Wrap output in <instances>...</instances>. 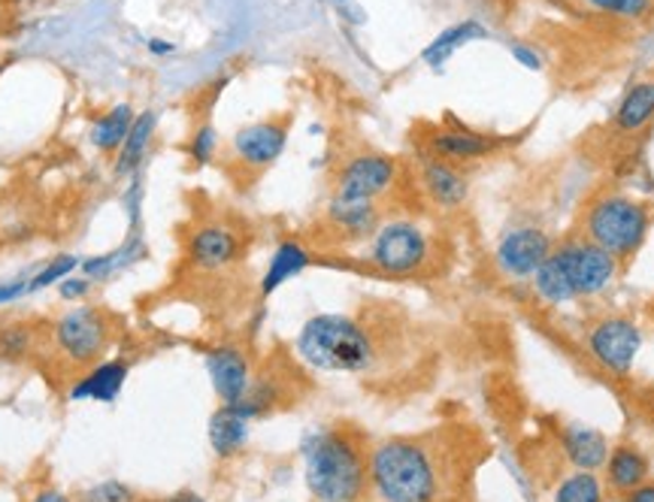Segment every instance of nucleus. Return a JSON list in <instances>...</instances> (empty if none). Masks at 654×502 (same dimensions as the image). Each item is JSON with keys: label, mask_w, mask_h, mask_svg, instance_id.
Masks as SVG:
<instances>
[{"label": "nucleus", "mask_w": 654, "mask_h": 502, "mask_svg": "<svg viewBox=\"0 0 654 502\" xmlns=\"http://www.w3.org/2000/svg\"><path fill=\"white\" fill-rule=\"evenodd\" d=\"M303 481L315 502H361L370 490L367 452L349 430L313 427L301 440Z\"/></svg>", "instance_id": "f257e3e1"}, {"label": "nucleus", "mask_w": 654, "mask_h": 502, "mask_svg": "<svg viewBox=\"0 0 654 502\" xmlns=\"http://www.w3.org/2000/svg\"><path fill=\"white\" fill-rule=\"evenodd\" d=\"M370 493L379 502H440L442 469L428 442L394 436L367 454Z\"/></svg>", "instance_id": "f03ea898"}, {"label": "nucleus", "mask_w": 654, "mask_h": 502, "mask_svg": "<svg viewBox=\"0 0 654 502\" xmlns=\"http://www.w3.org/2000/svg\"><path fill=\"white\" fill-rule=\"evenodd\" d=\"M376 340L358 318L342 312H318L306 318L294 340V354L315 373L358 376L376 364Z\"/></svg>", "instance_id": "7ed1b4c3"}, {"label": "nucleus", "mask_w": 654, "mask_h": 502, "mask_svg": "<svg viewBox=\"0 0 654 502\" xmlns=\"http://www.w3.org/2000/svg\"><path fill=\"white\" fill-rule=\"evenodd\" d=\"M654 213L652 206L624 191H604L582 209L576 233L609 251L621 264L633 261L649 242Z\"/></svg>", "instance_id": "20e7f679"}, {"label": "nucleus", "mask_w": 654, "mask_h": 502, "mask_svg": "<svg viewBox=\"0 0 654 502\" xmlns=\"http://www.w3.org/2000/svg\"><path fill=\"white\" fill-rule=\"evenodd\" d=\"M433 258H437L433 233L413 215H385L361 249V261L373 273L388 278L421 276L430 270Z\"/></svg>", "instance_id": "39448f33"}, {"label": "nucleus", "mask_w": 654, "mask_h": 502, "mask_svg": "<svg viewBox=\"0 0 654 502\" xmlns=\"http://www.w3.org/2000/svg\"><path fill=\"white\" fill-rule=\"evenodd\" d=\"M552 261L561 266V273L566 276L579 303L604 297L606 290L616 285L618 276H621V266H624L618 258H612L600 246H594L591 239H585L576 230L554 242Z\"/></svg>", "instance_id": "423d86ee"}, {"label": "nucleus", "mask_w": 654, "mask_h": 502, "mask_svg": "<svg viewBox=\"0 0 654 502\" xmlns=\"http://www.w3.org/2000/svg\"><path fill=\"white\" fill-rule=\"evenodd\" d=\"M554 242L557 239L542 225L521 221V225L506 227L497 237L494 249H490V264L504 282L528 285L530 278L537 276V270L549 261Z\"/></svg>", "instance_id": "0eeeda50"}, {"label": "nucleus", "mask_w": 654, "mask_h": 502, "mask_svg": "<svg viewBox=\"0 0 654 502\" xmlns=\"http://www.w3.org/2000/svg\"><path fill=\"white\" fill-rule=\"evenodd\" d=\"M585 345L597 366H604L609 376L628 378L640 361L645 333L630 315H604L591 324Z\"/></svg>", "instance_id": "6e6552de"}, {"label": "nucleus", "mask_w": 654, "mask_h": 502, "mask_svg": "<svg viewBox=\"0 0 654 502\" xmlns=\"http://www.w3.org/2000/svg\"><path fill=\"white\" fill-rule=\"evenodd\" d=\"M55 336V349L70 361V364L89 366L101 361V354L110 345L113 336V324L103 309L98 306H74L55 321L52 327Z\"/></svg>", "instance_id": "1a4fd4ad"}, {"label": "nucleus", "mask_w": 654, "mask_h": 502, "mask_svg": "<svg viewBox=\"0 0 654 502\" xmlns=\"http://www.w3.org/2000/svg\"><path fill=\"white\" fill-rule=\"evenodd\" d=\"M401 182V163L382 151H358L346 158L334 176V194L358 201H382Z\"/></svg>", "instance_id": "9d476101"}, {"label": "nucleus", "mask_w": 654, "mask_h": 502, "mask_svg": "<svg viewBox=\"0 0 654 502\" xmlns=\"http://www.w3.org/2000/svg\"><path fill=\"white\" fill-rule=\"evenodd\" d=\"M285 146H289V118H264L239 127L230 139V158L249 173H264L267 167H273L282 158Z\"/></svg>", "instance_id": "9b49d317"}, {"label": "nucleus", "mask_w": 654, "mask_h": 502, "mask_svg": "<svg viewBox=\"0 0 654 502\" xmlns=\"http://www.w3.org/2000/svg\"><path fill=\"white\" fill-rule=\"evenodd\" d=\"M418 189L440 213H458L470 201V176L464 167L440 161L425 149L418 151Z\"/></svg>", "instance_id": "f8f14e48"}, {"label": "nucleus", "mask_w": 654, "mask_h": 502, "mask_svg": "<svg viewBox=\"0 0 654 502\" xmlns=\"http://www.w3.org/2000/svg\"><path fill=\"white\" fill-rule=\"evenodd\" d=\"M500 149V139L473 130L466 125H440L430 127L428 137H425V151L440 158V161L458 163V167H470L497 155Z\"/></svg>", "instance_id": "ddd939ff"}, {"label": "nucleus", "mask_w": 654, "mask_h": 502, "mask_svg": "<svg viewBox=\"0 0 654 502\" xmlns=\"http://www.w3.org/2000/svg\"><path fill=\"white\" fill-rule=\"evenodd\" d=\"M206 373H210L215 397H218L222 406H230V402L243 400L255 378L252 361H249L246 349L237 345V342L213 345V349L206 352Z\"/></svg>", "instance_id": "4468645a"}, {"label": "nucleus", "mask_w": 654, "mask_h": 502, "mask_svg": "<svg viewBox=\"0 0 654 502\" xmlns=\"http://www.w3.org/2000/svg\"><path fill=\"white\" fill-rule=\"evenodd\" d=\"M243 254V239L234 227L227 225H201L191 230L189 242H185V258L194 270L201 273H218L237 264Z\"/></svg>", "instance_id": "2eb2a0df"}, {"label": "nucleus", "mask_w": 654, "mask_h": 502, "mask_svg": "<svg viewBox=\"0 0 654 502\" xmlns=\"http://www.w3.org/2000/svg\"><path fill=\"white\" fill-rule=\"evenodd\" d=\"M382 218L385 215H382V206L376 201L330 194L325 203V225L340 242H367Z\"/></svg>", "instance_id": "dca6fc26"}, {"label": "nucleus", "mask_w": 654, "mask_h": 502, "mask_svg": "<svg viewBox=\"0 0 654 502\" xmlns=\"http://www.w3.org/2000/svg\"><path fill=\"white\" fill-rule=\"evenodd\" d=\"M313 264H315V254L303 239L297 237L279 239L277 246H273V251H270V261H267L264 273H261V285H258L261 300H270L279 288H285L289 282L301 278Z\"/></svg>", "instance_id": "f3484780"}, {"label": "nucleus", "mask_w": 654, "mask_h": 502, "mask_svg": "<svg viewBox=\"0 0 654 502\" xmlns=\"http://www.w3.org/2000/svg\"><path fill=\"white\" fill-rule=\"evenodd\" d=\"M557 445L564 452L566 464L582 472H600L606 466V457L612 452L606 433L588 427V424H576V421L557 430Z\"/></svg>", "instance_id": "a211bd4d"}, {"label": "nucleus", "mask_w": 654, "mask_h": 502, "mask_svg": "<svg viewBox=\"0 0 654 502\" xmlns=\"http://www.w3.org/2000/svg\"><path fill=\"white\" fill-rule=\"evenodd\" d=\"M131 376V364L115 357V361H101V364H91V369L86 376H79L74 381V388L67 393L70 402H115L122 397V390L127 385Z\"/></svg>", "instance_id": "6ab92c4d"}, {"label": "nucleus", "mask_w": 654, "mask_h": 502, "mask_svg": "<svg viewBox=\"0 0 654 502\" xmlns=\"http://www.w3.org/2000/svg\"><path fill=\"white\" fill-rule=\"evenodd\" d=\"M206 436H210V448H213V454L218 460H234V457L246 452V445H249L252 421H246L234 406H218V409L210 414Z\"/></svg>", "instance_id": "aec40b11"}, {"label": "nucleus", "mask_w": 654, "mask_h": 502, "mask_svg": "<svg viewBox=\"0 0 654 502\" xmlns=\"http://www.w3.org/2000/svg\"><path fill=\"white\" fill-rule=\"evenodd\" d=\"M654 122V79H640L633 82L624 98L618 101L612 127L624 137H636Z\"/></svg>", "instance_id": "412c9836"}, {"label": "nucleus", "mask_w": 654, "mask_h": 502, "mask_svg": "<svg viewBox=\"0 0 654 502\" xmlns=\"http://www.w3.org/2000/svg\"><path fill=\"white\" fill-rule=\"evenodd\" d=\"M606 484L616 490V493H628V490L640 488L649 481V472H652V464L649 457L636 448V445H612V452L606 457Z\"/></svg>", "instance_id": "4be33fe9"}, {"label": "nucleus", "mask_w": 654, "mask_h": 502, "mask_svg": "<svg viewBox=\"0 0 654 502\" xmlns=\"http://www.w3.org/2000/svg\"><path fill=\"white\" fill-rule=\"evenodd\" d=\"M488 37V27L476 22V19H464V22H458V25H449L442 34L430 39L425 52H421V61L433 67V70H442L446 64L452 61L454 52H461L470 43H476V39Z\"/></svg>", "instance_id": "5701e85b"}, {"label": "nucleus", "mask_w": 654, "mask_h": 502, "mask_svg": "<svg viewBox=\"0 0 654 502\" xmlns=\"http://www.w3.org/2000/svg\"><path fill=\"white\" fill-rule=\"evenodd\" d=\"M155 127H158V118L151 110H143V113L134 118V125L127 130L125 142H122V149L115 155L113 163V173L119 179L131 176V173H137L139 163L146 158V151H149V142L155 137Z\"/></svg>", "instance_id": "b1692460"}, {"label": "nucleus", "mask_w": 654, "mask_h": 502, "mask_svg": "<svg viewBox=\"0 0 654 502\" xmlns=\"http://www.w3.org/2000/svg\"><path fill=\"white\" fill-rule=\"evenodd\" d=\"M143 254V239L137 237V230H131V237L113 251H103V254H91L82 258L79 264V276L91 278V282H101V278H113L115 273H122L125 266H131Z\"/></svg>", "instance_id": "393cba45"}, {"label": "nucleus", "mask_w": 654, "mask_h": 502, "mask_svg": "<svg viewBox=\"0 0 654 502\" xmlns=\"http://www.w3.org/2000/svg\"><path fill=\"white\" fill-rule=\"evenodd\" d=\"M530 294L542 303V306H549V309H566V306H573L576 300V294L570 288V282L561 273V266L554 264L552 254H549V261L537 270V276L528 282Z\"/></svg>", "instance_id": "a878e982"}, {"label": "nucleus", "mask_w": 654, "mask_h": 502, "mask_svg": "<svg viewBox=\"0 0 654 502\" xmlns=\"http://www.w3.org/2000/svg\"><path fill=\"white\" fill-rule=\"evenodd\" d=\"M134 106L131 103H119L110 113H103L94 125H91V146L101 151H119L125 142L127 130L134 125Z\"/></svg>", "instance_id": "bb28decb"}, {"label": "nucleus", "mask_w": 654, "mask_h": 502, "mask_svg": "<svg viewBox=\"0 0 654 502\" xmlns=\"http://www.w3.org/2000/svg\"><path fill=\"white\" fill-rule=\"evenodd\" d=\"M552 502H606V484L597 472H570L552 490Z\"/></svg>", "instance_id": "cd10ccee"}, {"label": "nucleus", "mask_w": 654, "mask_h": 502, "mask_svg": "<svg viewBox=\"0 0 654 502\" xmlns=\"http://www.w3.org/2000/svg\"><path fill=\"white\" fill-rule=\"evenodd\" d=\"M79 264H82V258H79V254L64 251V254H58V258H52L49 264L43 266L37 276H31V285H27V290L55 288L58 282H64L67 276H74L76 270H79Z\"/></svg>", "instance_id": "c85d7f7f"}, {"label": "nucleus", "mask_w": 654, "mask_h": 502, "mask_svg": "<svg viewBox=\"0 0 654 502\" xmlns=\"http://www.w3.org/2000/svg\"><path fill=\"white\" fill-rule=\"evenodd\" d=\"M594 13L624 19V22H640L654 10V0H582Z\"/></svg>", "instance_id": "c756f323"}, {"label": "nucleus", "mask_w": 654, "mask_h": 502, "mask_svg": "<svg viewBox=\"0 0 654 502\" xmlns=\"http://www.w3.org/2000/svg\"><path fill=\"white\" fill-rule=\"evenodd\" d=\"M31 349H34V333H31V327H0V361H22Z\"/></svg>", "instance_id": "7c9ffc66"}, {"label": "nucleus", "mask_w": 654, "mask_h": 502, "mask_svg": "<svg viewBox=\"0 0 654 502\" xmlns=\"http://www.w3.org/2000/svg\"><path fill=\"white\" fill-rule=\"evenodd\" d=\"M76 502H137V490L119 478H106V481H98L82 490Z\"/></svg>", "instance_id": "2f4dec72"}, {"label": "nucleus", "mask_w": 654, "mask_h": 502, "mask_svg": "<svg viewBox=\"0 0 654 502\" xmlns=\"http://www.w3.org/2000/svg\"><path fill=\"white\" fill-rule=\"evenodd\" d=\"M218 155V130H215L213 122H203V125L194 127V134L189 139V158L198 167H206V163L215 161Z\"/></svg>", "instance_id": "473e14b6"}, {"label": "nucleus", "mask_w": 654, "mask_h": 502, "mask_svg": "<svg viewBox=\"0 0 654 502\" xmlns=\"http://www.w3.org/2000/svg\"><path fill=\"white\" fill-rule=\"evenodd\" d=\"M509 55H512L516 64H521L525 70H533V73H542V70H545V55H542L537 46H530V43H509Z\"/></svg>", "instance_id": "72a5a7b5"}, {"label": "nucleus", "mask_w": 654, "mask_h": 502, "mask_svg": "<svg viewBox=\"0 0 654 502\" xmlns=\"http://www.w3.org/2000/svg\"><path fill=\"white\" fill-rule=\"evenodd\" d=\"M91 285H94L91 278L76 276V273H74V276H67L64 282H58L55 288H58V294H61V300L76 303V300H86V297H89Z\"/></svg>", "instance_id": "f704fd0d"}, {"label": "nucleus", "mask_w": 654, "mask_h": 502, "mask_svg": "<svg viewBox=\"0 0 654 502\" xmlns=\"http://www.w3.org/2000/svg\"><path fill=\"white\" fill-rule=\"evenodd\" d=\"M27 285H31V278H13V282H3V285H0V306H3V303H13V300H19V297H25V294H31V290H27Z\"/></svg>", "instance_id": "c9c22d12"}, {"label": "nucleus", "mask_w": 654, "mask_h": 502, "mask_svg": "<svg viewBox=\"0 0 654 502\" xmlns=\"http://www.w3.org/2000/svg\"><path fill=\"white\" fill-rule=\"evenodd\" d=\"M621 502H654V484L652 481H645V484H640V488L621 493Z\"/></svg>", "instance_id": "e433bc0d"}, {"label": "nucleus", "mask_w": 654, "mask_h": 502, "mask_svg": "<svg viewBox=\"0 0 654 502\" xmlns=\"http://www.w3.org/2000/svg\"><path fill=\"white\" fill-rule=\"evenodd\" d=\"M31 502H76L74 497H67V493H64V490H58V488H43V490H37V493H34V500Z\"/></svg>", "instance_id": "4c0bfd02"}, {"label": "nucleus", "mask_w": 654, "mask_h": 502, "mask_svg": "<svg viewBox=\"0 0 654 502\" xmlns=\"http://www.w3.org/2000/svg\"><path fill=\"white\" fill-rule=\"evenodd\" d=\"M161 502H206L201 497V493H198V490H177V493H170V497H167V500H161Z\"/></svg>", "instance_id": "58836bf2"}, {"label": "nucleus", "mask_w": 654, "mask_h": 502, "mask_svg": "<svg viewBox=\"0 0 654 502\" xmlns=\"http://www.w3.org/2000/svg\"><path fill=\"white\" fill-rule=\"evenodd\" d=\"M149 52L151 55H173L177 46H173V43H167V39H149Z\"/></svg>", "instance_id": "ea45409f"}, {"label": "nucleus", "mask_w": 654, "mask_h": 502, "mask_svg": "<svg viewBox=\"0 0 654 502\" xmlns=\"http://www.w3.org/2000/svg\"><path fill=\"white\" fill-rule=\"evenodd\" d=\"M337 3H340V7H342V3H349V0H337Z\"/></svg>", "instance_id": "a19ab883"}]
</instances>
